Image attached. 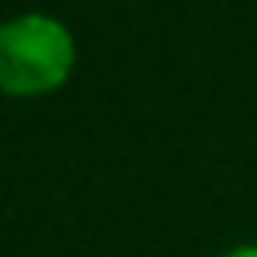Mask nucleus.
<instances>
[{"mask_svg": "<svg viewBox=\"0 0 257 257\" xmlns=\"http://www.w3.org/2000/svg\"><path fill=\"white\" fill-rule=\"evenodd\" d=\"M221 257H257V245H237V249H229Z\"/></svg>", "mask_w": 257, "mask_h": 257, "instance_id": "obj_2", "label": "nucleus"}, {"mask_svg": "<svg viewBox=\"0 0 257 257\" xmlns=\"http://www.w3.org/2000/svg\"><path fill=\"white\" fill-rule=\"evenodd\" d=\"M76 68V40L64 20L24 12L0 24V92L48 96L68 84Z\"/></svg>", "mask_w": 257, "mask_h": 257, "instance_id": "obj_1", "label": "nucleus"}]
</instances>
